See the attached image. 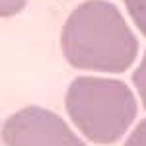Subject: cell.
Segmentation results:
<instances>
[{
	"mask_svg": "<svg viewBox=\"0 0 146 146\" xmlns=\"http://www.w3.org/2000/svg\"><path fill=\"white\" fill-rule=\"evenodd\" d=\"M60 49L74 68L119 74L135 62L138 39L115 4L88 0L68 16Z\"/></svg>",
	"mask_w": 146,
	"mask_h": 146,
	"instance_id": "obj_1",
	"label": "cell"
},
{
	"mask_svg": "<svg viewBox=\"0 0 146 146\" xmlns=\"http://www.w3.org/2000/svg\"><path fill=\"white\" fill-rule=\"evenodd\" d=\"M133 84H135V88L140 94L142 105H144V109H146V53H144L142 62L138 64V68L135 70V74H133Z\"/></svg>",
	"mask_w": 146,
	"mask_h": 146,
	"instance_id": "obj_5",
	"label": "cell"
},
{
	"mask_svg": "<svg viewBox=\"0 0 146 146\" xmlns=\"http://www.w3.org/2000/svg\"><path fill=\"white\" fill-rule=\"evenodd\" d=\"M125 146H146V119H142L136 125V129L127 138Z\"/></svg>",
	"mask_w": 146,
	"mask_h": 146,
	"instance_id": "obj_6",
	"label": "cell"
},
{
	"mask_svg": "<svg viewBox=\"0 0 146 146\" xmlns=\"http://www.w3.org/2000/svg\"><path fill=\"white\" fill-rule=\"evenodd\" d=\"M6 146H86L56 113L27 105L10 115L2 127Z\"/></svg>",
	"mask_w": 146,
	"mask_h": 146,
	"instance_id": "obj_3",
	"label": "cell"
},
{
	"mask_svg": "<svg viewBox=\"0 0 146 146\" xmlns=\"http://www.w3.org/2000/svg\"><path fill=\"white\" fill-rule=\"evenodd\" d=\"M25 2L27 0H0V14L4 18H10V16L23 10Z\"/></svg>",
	"mask_w": 146,
	"mask_h": 146,
	"instance_id": "obj_7",
	"label": "cell"
},
{
	"mask_svg": "<svg viewBox=\"0 0 146 146\" xmlns=\"http://www.w3.org/2000/svg\"><path fill=\"white\" fill-rule=\"evenodd\" d=\"M64 103L80 133L98 144L117 142L138 113L131 88L113 78L78 76L70 82Z\"/></svg>",
	"mask_w": 146,
	"mask_h": 146,
	"instance_id": "obj_2",
	"label": "cell"
},
{
	"mask_svg": "<svg viewBox=\"0 0 146 146\" xmlns=\"http://www.w3.org/2000/svg\"><path fill=\"white\" fill-rule=\"evenodd\" d=\"M125 6L135 25L146 37V0H125Z\"/></svg>",
	"mask_w": 146,
	"mask_h": 146,
	"instance_id": "obj_4",
	"label": "cell"
}]
</instances>
